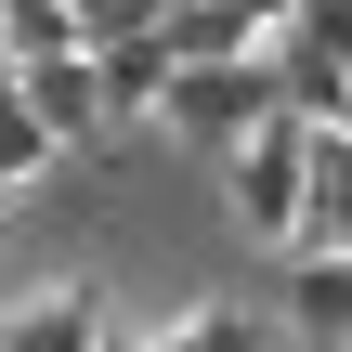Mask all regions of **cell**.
Segmentation results:
<instances>
[{
  "mask_svg": "<svg viewBox=\"0 0 352 352\" xmlns=\"http://www.w3.org/2000/svg\"><path fill=\"white\" fill-rule=\"evenodd\" d=\"M65 13H78V39H91V52H104V39H144V26H157V0H65Z\"/></svg>",
  "mask_w": 352,
  "mask_h": 352,
  "instance_id": "obj_13",
  "label": "cell"
},
{
  "mask_svg": "<svg viewBox=\"0 0 352 352\" xmlns=\"http://www.w3.org/2000/svg\"><path fill=\"white\" fill-rule=\"evenodd\" d=\"M65 52H91L65 0H0V65H13V78H26V65H65Z\"/></svg>",
  "mask_w": 352,
  "mask_h": 352,
  "instance_id": "obj_9",
  "label": "cell"
},
{
  "mask_svg": "<svg viewBox=\"0 0 352 352\" xmlns=\"http://www.w3.org/2000/svg\"><path fill=\"white\" fill-rule=\"evenodd\" d=\"M13 300H26V287H13V261H0V327H13Z\"/></svg>",
  "mask_w": 352,
  "mask_h": 352,
  "instance_id": "obj_15",
  "label": "cell"
},
{
  "mask_svg": "<svg viewBox=\"0 0 352 352\" xmlns=\"http://www.w3.org/2000/svg\"><path fill=\"white\" fill-rule=\"evenodd\" d=\"M26 104L52 118V144L91 170V157H118V131H104V78H91V52H65V65H26Z\"/></svg>",
  "mask_w": 352,
  "mask_h": 352,
  "instance_id": "obj_5",
  "label": "cell"
},
{
  "mask_svg": "<svg viewBox=\"0 0 352 352\" xmlns=\"http://www.w3.org/2000/svg\"><path fill=\"white\" fill-rule=\"evenodd\" d=\"M274 118H287L274 52H261V65H183V78H170V104H157V131H170L196 170H235V157H248Z\"/></svg>",
  "mask_w": 352,
  "mask_h": 352,
  "instance_id": "obj_1",
  "label": "cell"
},
{
  "mask_svg": "<svg viewBox=\"0 0 352 352\" xmlns=\"http://www.w3.org/2000/svg\"><path fill=\"white\" fill-rule=\"evenodd\" d=\"M300 248H352V131H314V235Z\"/></svg>",
  "mask_w": 352,
  "mask_h": 352,
  "instance_id": "obj_11",
  "label": "cell"
},
{
  "mask_svg": "<svg viewBox=\"0 0 352 352\" xmlns=\"http://www.w3.org/2000/svg\"><path fill=\"white\" fill-rule=\"evenodd\" d=\"M104 352H157V340H144V327H118V340H104Z\"/></svg>",
  "mask_w": 352,
  "mask_h": 352,
  "instance_id": "obj_16",
  "label": "cell"
},
{
  "mask_svg": "<svg viewBox=\"0 0 352 352\" xmlns=\"http://www.w3.org/2000/svg\"><path fill=\"white\" fill-rule=\"evenodd\" d=\"M274 314H287V340L352 352V248H287V274H274Z\"/></svg>",
  "mask_w": 352,
  "mask_h": 352,
  "instance_id": "obj_4",
  "label": "cell"
},
{
  "mask_svg": "<svg viewBox=\"0 0 352 352\" xmlns=\"http://www.w3.org/2000/svg\"><path fill=\"white\" fill-rule=\"evenodd\" d=\"M91 78H104V131H144V118L170 104V78H183V65H170V52H157V26H144V39H104V52H91Z\"/></svg>",
  "mask_w": 352,
  "mask_h": 352,
  "instance_id": "obj_7",
  "label": "cell"
},
{
  "mask_svg": "<svg viewBox=\"0 0 352 352\" xmlns=\"http://www.w3.org/2000/svg\"><path fill=\"white\" fill-rule=\"evenodd\" d=\"M0 222H13V183H0Z\"/></svg>",
  "mask_w": 352,
  "mask_h": 352,
  "instance_id": "obj_17",
  "label": "cell"
},
{
  "mask_svg": "<svg viewBox=\"0 0 352 352\" xmlns=\"http://www.w3.org/2000/svg\"><path fill=\"white\" fill-rule=\"evenodd\" d=\"M104 340H118V300H104L91 274L26 287V300H13V327H0V352H104Z\"/></svg>",
  "mask_w": 352,
  "mask_h": 352,
  "instance_id": "obj_3",
  "label": "cell"
},
{
  "mask_svg": "<svg viewBox=\"0 0 352 352\" xmlns=\"http://www.w3.org/2000/svg\"><path fill=\"white\" fill-rule=\"evenodd\" d=\"M52 170H78V157H65V144H52V118H39V104H26V78H13V65H0V183H13V196H26V183H52Z\"/></svg>",
  "mask_w": 352,
  "mask_h": 352,
  "instance_id": "obj_8",
  "label": "cell"
},
{
  "mask_svg": "<svg viewBox=\"0 0 352 352\" xmlns=\"http://www.w3.org/2000/svg\"><path fill=\"white\" fill-rule=\"evenodd\" d=\"M222 209H235V235H248V248H300V235H314V131H300V118H274V131L222 170Z\"/></svg>",
  "mask_w": 352,
  "mask_h": 352,
  "instance_id": "obj_2",
  "label": "cell"
},
{
  "mask_svg": "<svg viewBox=\"0 0 352 352\" xmlns=\"http://www.w3.org/2000/svg\"><path fill=\"white\" fill-rule=\"evenodd\" d=\"M157 52L170 65H261V26L235 0H157Z\"/></svg>",
  "mask_w": 352,
  "mask_h": 352,
  "instance_id": "obj_6",
  "label": "cell"
},
{
  "mask_svg": "<svg viewBox=\"0 0 352 352\" xmlns=\"http://www.w3.org/2000/svg\"><path fill=\"white\" fill-rule=\"evenodd\" d=\"M235 13H248V26H261V52H274V39H287V26H300V0H235Z\"/></svg>",
  "mask_w": 352,
  "mask_h": 352,
  "instance_id": "obj_14",
  "label": "cell"
},
{
  "mask_svg": "<svg viewBox=\"0 0 352 352\" xmlns=\"http://www.w3.org/2000/svg\"><path fill=\"white\" fill-rule=\"evenodd\" d=\"M157 352H261V314H248V300H183V314L157 327Z\"/></svg>",
  "mask_w": 352,
  "mask_h": 352,
  "instance_id": "obj_10",
  "label": "cell"
},
{
  "mask_svg": "<svg viewBox=\"0 0 352 352\" xmlns=\"http://www.w3.org/2000/svg\"><path fill=\"white\" fill-rule=\"evenodd\" d=\"M274 65H352V0H300V26L274 39Z\"/></svg>",
  "mask_w": 352,
  "mask_h": 352,
  "instance_id": "obj_12",
  "label": "cell"
}]
</instances>
